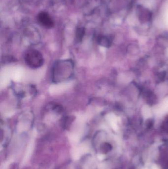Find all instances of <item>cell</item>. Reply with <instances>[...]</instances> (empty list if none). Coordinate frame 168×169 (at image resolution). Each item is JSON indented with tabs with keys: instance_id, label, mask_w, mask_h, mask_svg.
Returning a JSON list of instances; mask_svg holds the SVG:
<instances>
[{
	"instance_id": "6da1fadb",
	"label": "cell",
	"mask_w": 168,
	"mask_h": 169,
	"mask_svg": "<svg viewBox=\"0 0 168 169\" xmlns=\"http://www.w3.org/2000/svg\"><path fill=\"white\" fill-rule=\"evenodd\" d=\"M73 64L71 60H62L54 65L52 71L53 81L60 82L68 79L73 73Z\"/></svg>"
},
{
	"instance_id": "8992f818",
	"label": "cell",
	"mask_w": 168,
	"mask_h": 169,
	"mask_svg": "<svg viewBox=\"0 0 168 169\" xmlns=\"http://www.w3.org/2000/svg\"><path fill=\"white\" fill-rule=\"evenodd\" d=\"M111 146L109 144H104L102 146V150L104 151L105 153H107L109 152V150H111Z\"/></svg>"
},
{
	"instance_id": "7a4b0ae2",
	"label": "cell",
	"mask_w": 168,
	"mask_h": 169,
	"mask_svg": "<svg viewBox=\"0 0 168 169\" xmlns=\"http://www.w3.org/2000/svg\"><path fill=\"white\" fill-rule=\"evenodd\" d=\"M25 62L32 68H38L43 64V56L38 50L31 49L27 50L25 54Z\"/></svg>"
},
{
	"instance_id": "277c9868",
	"label": "cell",
	"mask_w": 168,
	"mask_h": 169,
	"mask_svg": "<svg viewBox=\"0 0 168 169\" xmlns=\"http://www.w3.org/2000/svg\"><path fill=\"white\" fill-rule=\"evenodd\" d=\"M98 42L100 45L104 47H109L111 45L110 39L105 36H101L99 37L98 39Z\"/></svg>"
},
{
	"instance_id": "52a82bcc",
	"label": "cell",
	"mask_w": 168,
	"mask_h": 169,
	"mask_svg": "<svg viewBox=\"0 0 168 169\" xmlns=\"http://www.w3.org/2000/svg\"><path fill=\"white\" fill-rule=\"evenodd\" d=\"M163 128L168 133V116L165 119L164 122L163 123Z\"/></svg>"
},
{
	"instance_id": "5b68a950",
	"label": "cell",
	"mask_w": 168,
	"mask_h": 169,
	"mask_svg": "<svg viewBox=\"0 0 168 169\" xmlns=\"http://www.w3.org/2000/svg\"><path fill=\"white\" fill-rule=\"evenodd\" d=\"M85 30L83 28H79L77 29L76 33V39L78 42L81 41L83 37Z\"/></svg>"
},
{
	"instance_id": "3957f363",
	"label": "cell",
	"mask_w": 168,
	"mask_h": 169,
	"mask_svg": "<svg viewBox=\"0 0 168 169\" xmlns=\"http://www.w3.org/2000/svg\"><path fill=\"white\" fill-rule=\"evenodd\" d=\"M38 20L41 25L47 28L53 27L54 22L48 13L43 12L39 13L38 17Z\"/></svg>"
}]
</instances>
